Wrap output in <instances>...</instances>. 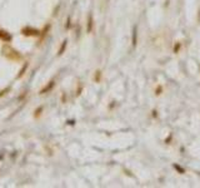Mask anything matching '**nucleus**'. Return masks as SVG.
<instances>
[{
    "label": "nucleus",
    "instance_id": "obj_3",
    "mask_svg": "<svg viewBox=\"0 0 200 188\" xmlns=\"http://www.w3.org/2000/svg\"><path fill=\"white\" fill-rule=\"evenodd\" d=\"M91 30V16H89V26H88V31Z\"/></svg>",
    "mask_w": 200,
    "mask_h": 188
},
{
    "label": "nucleus",
    "instance_id": "obj_2",
    "mask_svg": "<svg viewBox=\"0 0 200 188\" xmlns=\"http://www.w3.org/2000/svg\"><path fill=\"white\" fill-rule=\"evenodd\" d=\"M51 87H54V83H53V82H51V84H49V85H48V87L45 88V89H43V90H41V93H45L46 90H49V89H51Z\"/></svg>",
    "mask_w": 200,
    "mask_h": 188
},
{
    "label": "nucleus",
    "instance_id": "obj_1",
    "mask_svg": "<svg viewBox=\"0 0 200 188\" xmlns=\"http://www.w3.org/2000/svg\"><path fill=\"white\" fill-rule=\"evenodd\" d=\"M0 38L4 39V40H10L11 39V36L9 35V34H6L5 31H3V30H0Z\"/></svg>",
    "mask_w": 200,
    "mask_h": 188
}]
</instances>
